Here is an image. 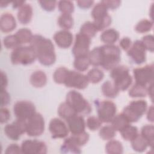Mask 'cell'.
<instances>
[{"instance_id": "cell-1", "label": "cell", "mask_w": 154, "mask_h": 154, "mask_svg": "<svg viewBox=\"0 0 154 154\" xmlns=\"http://www.w3.org/2000/svg\"><path fill=\"white\" fill-rule=\"evenodd\" d=\"M30 46L35 51L37 58L42 65L49 66L56 61L54 45L52 41L41 35L35 34L30 42Z\"/></svg>"}, {"instance_id": "cell-2", "label": "cell", "mask_w": 154, "mask_h": 154, "mask_svg": "<svg viewBox=\"0 0 154 154\" xmlns=\"http://www.w3.org/2000/svg\"><path fill=\"white\" fill-rule=\"evenodd\" d=\"M100 48V66L104 69L109 70L117 66L121 60V51L114 44H105Z\"/></svg>"}, {"instance_id": "cell-3", "label": "cell", "mask_w": 154, "mask_h": 154, "mask_svg": "<svg viewBox=\"0 0 154 154\" xmlns=\"http://www.w3.org/2000/svg\"><path fill=\"white\" fill-rule=\"evenodd\" d=\"M66 102L78 114L87 115L91 111V106L83 96L76 90H71L67 93Z\"/></svg>"}, {"instance_id": "cell-4", "label": "cell", "mask_w": 154, "mask_h": 154, "mask_svg": "<svg viewBox=\"0 0 154 154\" xmlns=\"http://www.w3.org/2000/svg\"><path fill=\"white\" fill-rule=\"evenodd\" d=\"M110 76L119 91L126 90L132 84V78L129 69L123 65L117 66L111 69Z\"/></svg>"}, {"instance_id": "cell-5", "label": "cell", "mask_w": 154, "mask_h": 154, "mask_svg": "<svg viewBox=\"0 0 154 154\" xmlns=\"http://www.w3.org/2000/svg\"><path fill=\"white\" fill-rule=\"evenodd\" d=\"M37 58L35 51L31 46H20L11 52L10 60L13 64L29 65Z\"/></svg>"}, {"instance_id": "cell-6", "label": "cell", "mask_w": 154, "mask_h": 154, "mask_svg": "<svg viewBox=\"0 0 154 154\" xmlns=\"http://www.w3.org/2000/svg\"><path fill=\"white\" fill-rule=\"evenodd\" d=\"M147 109V103L143 99L132 100L124 108L123 113L130 123L138 122L145 114Z\"/></svg>"}, {"instance_id": "cell-7", "label": "cell", "mask_w": 154, "mask_h": 154, "mask_svg": "<svg viewBox=\"0 0 154 154\" xmlns=\"http://www.w3.org/2000/svg\"><path fill=\"white\" fill-rule=\"evenodd\" d=\"M98 118L103 123H110L116 116L117 107L116 104L108 100L95 102Z\"/></svg>"}, {"instance_id": "cell-8", "label": "cell", "mask_w": 154, "mask_h": 154, "mask_svg": "<svg viewBox=\"0 0 154 154\" xmlns=\"http://www.w3.org/2000/svg\"><path fill=\"white\" fill-rule=\"evenodd\" d=\"M153 64L134 69L133 74L135 83L147 87L153 82Z\"/></svg>"}, {"instance_id": "cell-9", "label": "cell", "mask_w": 154, "mask_h": 154, "mask_svg": "<svg viewBox=\"0 0 154 154\" xmlns=\"http://www.w3.org/2000/svg\"><path fill=\"white\" fill-rule=\"evenodd\" d=\"M45 131V120L42 115L35 112L26 120V133L30 137L41 135Z\"/></svg>"}, {"instance_id": "cell-10", "label": "cell", "mask_w": 154, "mask_h": 154, "mask_svg": "<svg viewBox=\"0 0 154 154\" xmlns=\"http://www.w3.org/2000/svg\"><path fill=\"white\" fill-rule=\"evenodd\" d=\"M88 83L89 81L87 75L78 71L69 70L64 84L67 87L82 90L85 88Z\"/></svg>"}, {"instance_id": "cell-11", "label": "cell", "mask_w": 154, "mask_h": 154, "mask_svg": "<svg viewBox=\"0 0 154 154\" xmlns=\"http://www.w3.org/2000/svg\"><path fill=\"white\" fill-rule=\"evenodd\" d=\"M13 112L17 119L26 121L36 112L35 105L28 100L17 101L14 105Z\"/></svg>"}, {"instance_id": "cell-12", "label": "cell", "mask_w": 154, "mask_h": 154, "mask_svg": "<svg viewBox=\"0 0 154 154\" xmlns=\"http://www.w3.org/2000/svg\"><path fill=\"white\" fill-rule=\"evenodd\" d=\"M26 121L16 119L11 123L5 125L4 132L8 138L17 141L23 134L26 132Z\"/></svg>"}, {"instance_id": "cell-13", "label": "cell", "mask_w": 154, "mask_h": 154, "mask_svg": "<svg viewBox=\"0 0 154 154\" xmlns=\"http://www.w3.org/2000/svg\"><path fill=\"white\" fill-rule=\"evenodd\" d=\"M91 43V38L80 32L75 35V40L72 52L75 57L88 55Z\"/></svg>"}, {"instance_id": "cell-14", "label": "cell", "mask_w": 154, "mask_h": 154, "mask_svg": "<svg viewBox=\"0 0 154 154\" xmlns=\"http://www.w3.org/2000/svg\"><path fill=\"white\" fill-rule=\"evenodd\" d=\"M146 48L141 40H137L128 50L127 54L137 64H141L146 60Z\"/></svg>"}, {"instance_id": "cell-15", "label": "cell", "mask_w": 154, "mask_h": 154, "mask_svg": "<svg viewBox=\"0 0 154 154\" xmlns=\"http://www.w3.org/2000/svg\"><path fill=\"white\" fill-rule=\"evenodd\" d=\"M22 153L25 154H45L47 146L45 142L37 140H26L21 144Z\"/></svg>"}, {"instance_id": "cell-16", "label": "cell", "mask_w": 154, "mask_h": 154, "mask_svg": "<svg viewBox=\"0 0 154 154\" xmlns=\"http://www.w3.org/2000/svg\"><path fill=\"white\" fill-rule=\"evenodd\" d=\"M49 130L52 138H66L69 132V129L66 124L58 118L52 119L49 125Z\"/></svg>"}, {"instance_id": "cell-17", "label": "cell", "mask_w": 154, "mask_h": 154, "mask_svg": "<svg viewBox=\"0 0 154 154\" xmlns=\"http://www.w3.org/2000/svg\"><path fill=\"white\" fill-rule=\"evenodd\" d=\"M69 131L72 135H76L85 131V123L82 115L75 114L66 120Z\"/></svg>"}, {"instance_id": "cell-18", "label": "cell", "mask_w": 154, "mask_h": 154, "mask_svg": "<svg viewBox=\"0 0 154 154\" xmlns=\"http://www.w3.org/2000/svg\"><path fill=\"white\" fill-rule=\"evenodd\" d=\"M53 38L57 46L61 48H68L73 42V35L68 30L62 29L56 32Z\"/></svg>"}, {"instance_id": "cell-19", "label": "cell", "mask_w": 154, "mask_h": 154, "mask_svg": "<svg viewBox=\"0 0 154 154\" xmlns=\"http://www.w3.org/2000/svg\"><path fill=\"white\" fill-rule=\"evenodd\" d=\"M16 27V21L12 14L3 13L0 18V28L4 32H10Z\"/></svg>"}, {"instance_id": "cell-20", "label": "cell", "mask_w": 154, "mask_h": 154, "mask_svg": "<svg viewBox=\"0 0 154 154\" xmlns=\"http://www.w3.org/2000/svg\"><path fill=\"white\" fill-rule=\"evenodd\" d=\"M80 147H81L77 143L75 137L72 135V136L67 137L64 140L61 146L60 150L61 153H81V150Z\"/></svg>"}, {"instance_id": "cell-21", "label": "cell", "mask_w": 154, "mask_h": 154, "mask_svg": "<svg viewBox=\"0 0 154 154\" xmlns=\"http://www.w3.org/2000/svg\"><path fill=\"white\" fill-rule=\"evenodd\" d=\"M32 13L33 10L31 5L29 4H24L19 8L17 17L21 23L27 24L31 22Z\"/></svg>"}, {"instance_id": "cell-22", "label": "cell", "mask_w": 154, "mask_h": 154, "mask_svg": "<svg viewBox=\"0 0 154 154\" xmlns=\"http://www.w3.org/2000/svg\"><path fill=\"white\" fill-rule=\"evenodd\" d=\"M30 83L35 88H41L45 86L47 82V76L42 70L34 72L30 76Z\"/></svg>"}, {"instance_id": "cell-23", "label": "cell", "mask_w": 154, "mask_h": 154, "mask_svg": "<svg viewBox=\"0 0 154 154\" xmlns=\"http://www.w3.org/2000/svg\"><path fill=\"white\" fill-rule=\"evenodd\" d=\"M103 94L109 98H115L119 94V90L116 87L113 82L107 80L105 81L101 87Z\"/></svg>"}, {"instance_id": "cell-24", "label": "cell", "mask_w": 154, "mask_h": 154, "mask_svg": "<svg viewBox=\"0 0 154 154\" xmlns=\"http://www.w3.org/2000/svg\"><path fill=\"white\" fill-rule=\"evenodd\" d=\"M100 37L105 44H114L119 38V32L114 28H109L105 30Z\"/></svg>"}, {"instance_id": "cell-25", "label": "cell", "mask_w": 154, "mask_h": 154, "mask_svg": "<svg viewBox=\"0 0 154 154\" xmlns=\"http://www.w3.org/2000/svg\"><path fill=\"white\" fill-rule=\"evenodd\" d=\"M108 14V8L102 2V1L97 3L93 7L91 15L94 20H100L106 17Z\"/></svg>"}, {"instance_id": "cell-26", "label": "cell", "mask_w": 154, "mask_h": 154, "mask_svg": "<svg viewBox=\"0 0 154 154\" xmlns=\"http://www.w3.org/2000/svg\"><path fill=\"white\" fill-rule=\"evenodd\" d=\"M131 146L134 150L137 152H144L149 146L147 141L142 137L141 134H138L137 136L131 141Z\"/></svg>"}, {"instance_id": "cell-27", "label": "cell", "mask_w": 154, "mask_h": 154, "mask_svg": "<svg viewBox=\"0 0 154 154\" xmlns=\"http://www.w3.org/2000/svg\"><path fill=\"white\" fill-rule=\"evenodd\" d=\"M142 137L147 141L149 146L152 149L154 143V126L153 125H146L143 126L141 130Z\"/></svg>"}, {"instance_id": "cell-28", "label": "cell", "mask_w": 154, "mask_h": 154, "mask_svg": "<svg viewBox=\"0 0 154 154\" xmlns=\"http://www.w3.org/2000/svg\"><path fill=\"white\" fill-rule=\"evenodd\" d=\"M111 123V126L116 130V131H120L126 126L129 125L130 122H129L126 117L124 115V114L122 112L121 114L116 115L112 119Z\"/></svg>"}, {"instance_id": "cell-29", "label": "cell", "mask_w": 154, "mask_h": 154, "mask_svg": "<svg viewBox=\"0 0 154 154\" xmlns=\"http://www.w3.org/2000/svg\"><path fill=\"white\" fill-rule=\"evenodd\" d=\"M105 151L109 154H121L123 152V147L119 141L110 140L106 144Z\"/></svg>"}, {"instance_id": "cell-30", "label": "cell", "mask_w": 154, "mask_h": 154, "mask_svg": "<svg viewBox=\"0 0 154 154\" xmlns=\"http://www.w3.org/2000/svg\"><path fill=\"white\" fill-rule=\"evenodd\" d=\"M129 95L131 97H143L147 94V87L135 83L129 90Z\"/></svg>"}, {"instance_id": "cell-31", "label": "cell", "mask_w": 154, "mask_h": 154, "mask_svg": "<svg viewBox=\"0 0 154 154\" xmlns=\"http://www.w3.org/2000/svg\"><path fill=\"white\" fill-rule=\"evenodd\" d=\"M120 132L122 138L125 140L129 141L132 140L138 134V128L136 126L131 125L129 124L123 128Z\"/></svg>"}, {"instance_id": "cell-32", "label": "cell", "mask_w": 154, "mask_h": 154, "mask_svg": "<svg viewBox=\"0 0 154 154\" xmlns=\"http://www.w3.org/2000/svg\"><path fill=\"white\" fill-rule=\"evenodd\" d=\"M15 35L18 38L21 45L30 43L33 37V35L31 31L26 28L19 29L15 33Z\"/></svg>"}, {"instance_id": "cell-33", "label": "cell", "mask_w": 154, "mask_h": 154, "mask_svg": "<svg viewBox=\"0 0 154 154\" xmlns=\"http://www.w3.org/2000/svg\"><path fill=\"white\" fill-rule=\"evenodd\" d=\"M88 55L75 57L73 61V67L78 72H84L88 69L90 66Z\"/></svg>"}, {"instance_id": "cell-34", "label": "cell", "mask_w": 154, "mask_h": 154, "mask_svg": "<svg viewBox=\"0 0 154 154\" xmlns=\"http://www.w3.org/2000/svg\"><path fill=\"white\" fill-rule=\"evenodd\" d=\"M58 24L63 29L68 30L73 25V19L70 14L62 13L58 18Z\"/></svg>"}, {"instance_id": "cell-35", "label": "cell", "mask_w": 154, "mask_h": 154, "mask_svg": "<svg viewBox=\"0 0 154 154\" xmlns=\"http://www.w3.org/2000/svg\"><path fill=\"white\" fill-rule=\"evenodd\" d=\"M97 32V30L93 23V22L87 21L85 22L82 24V25L81 26L80 31L79 32L84 35H86L87 37L89 38L93 37L96 32Z\"/></svg>"}, {"instance_id": "cell-36", "label": "cell", "mask_w": 154, "mask_h": 154, "mask_svg": "<svg viewBox=\"0 0 154 154\" xmlns=\"http://www.w3.org/2000/svg\"><path fill=\"white\" fill-rule=\"evenodd\" d=\"M87 77L89 82L97 84L103 79L104 77V73L100 69L94 67L88 71L87 75Z\"/></svg>"}, {"instance_id": "cell-37", "label": "cell", "mask_w": 154, "mask_h": 154, "mask_svg": "<svg viewBox=\"0 0 154 154\" xmlns=\"http://www.w3.org/2000/svg\"><path fill=\"white\" fill-rule=\"evenodd\" d=\"M58 114L61 118L66 120L68 118L76 113L66 102H64L60 105L58 108Z\"/></svg>"}, {"instance_id": "cell-38", "label": "cell", "mask_w": 154, "mask_h": 154, "mask_svg": "<svg viewBox=\"0 0 154 154\" xmlns=\"http://www.w3.org/2000/svg\"><path fill=\"white\" fill-rule=\"evenodd\" d=\"M88 58L90 64L93 66L97 67L100 66V46L93 48L88 52Z\"/></svg>"}, {"instance_id": "cell-39", "label": "cell", "mask_w": 154, "mask_h": 154, "mask_svg": "<svg viewBox=\"0 0 154 154\" xmlns=\"http://www.w3.org/2000/svg\"><path fill=\"white\" fill-rule=\"evenodd\" d=\"M99 134L103 140H110L115 137L116 130L111 125H106L100 129Z\"/></svg>"}, {"instance_id": "cell-40", "label": "cell", "mask_w": 154, "mask_h": 154, "mask_svg": "<svg viewBox=\"0 0 154 154\" xmlns=\"http://www.w3.org/2000/svg\"><path fill=\"white\" fill-rule=\"evenodd\" d=\"M153 28V22L148 19L139 21L135 26V30L139 33H145L151 31Z\"/></svg>"}, {"instance_id": "cell-41", "label": "cell", "mask_w": 154, "mask_h": 154, "mask_svg": "<svg viewBox=\"0 0 154 154\" xmlns=\"http://www.w3.org/2000/svg\"><path fill=\"white\" fill-rule=\"evenodd\" d=\"M3 43L6 48L13 49L22 45L15 34L5 37L3 39Z\"/></svg>"}, {"instance_id": "cell-42", "label": "cell", "mask_w": 154, "mask_h": 154, "mask_svg": "<svg viewBox=\"0 0 154 154\" xmlns=\"http://www.w3.org/2000/svg\"><path fill=\"white\" fill-rule=\"evenodd\" d=\"M68 71L69 70L65 67H60L57 69L53 75L54 81L57 84H64Z\"/></svg>"}, {"instance_id": "cell-43", "label": "cell", "mask_w": 154, "mask_h": 154, "mask_svg": "<svg viewBox=\"0 0 154 154\" xmlns=\"http://www.w3.org/2000/svg\"><path fill=\"white\" fill-rule=\"evenodd\" d=\"M59 10L64 14H71L73 12L75 7L73 2L70 1H60L58 2Z\"/></svg>"}, {"instance_id": "cell-44", "label": "cell", "mask_w": 154, "mask_h": 154, "mask_svg": "<svg viewBox=\"0 0 154 154\" xmlns=\"http://www.w3.org/2000/svg\"><path fill=\"white\" fill-rule=\"evenodd\" d=\"M111 21V17L109 14H108L104 18L97 20H94L93 22L94 24L97 31H100L104 30L106 28L109 26Z\"/></svg>"}, {"instance_id": "cell-45", "label": "cell", "mask_w": 154, "mask_h": 154, "mask_svg": "<svg viewBox=\"0 0 154 154\" xmlns=\"http://www.w3.org/2000/svg\"><path fill=\"white\" fill-rule=\"evenodd\" d=\"M101 120L95 116H90L88 117L86 122L87 128L91 131H96L102 125Z\"/></svg>"}, {"instance_id": "cell-46", "label": "cell", "mask_w": 154, "mask_h": 154, "mask_svg": "<svg viewBox=\"0 0 154 154\" xmlns=\"http://www.w3.org/2000/svg\"><path fill=\"white\" fill-rule=\"evenodd\" d=\"M142 43H143L146 50L152 52L154 51V42H153V36L151 34L146 35L143 37L141 40Z\"/></svg>"}, {"instance_id": "cell-47", "label": "cell", "mask_w": 154, "mask_h": 154, "mask_svg": "<svg viewBox=\"0 0 154 154\" xmlns=\"http://www.w3.org/2000/svg\"><path fill=\"white\" fill-rule=\"evenodd\" d=\"M72 135H73V137H75V140H76L77 143H78L80 147L85 145L88 142L90 137L88 133L86 132L85 131L79 134Z\"/></svg>"}, {"instance_id": "cell-48", "label": "cell", "mask_w": 154, "mask_h": 154, "mask_svg": "<svg viewBox=\"0 0 154 154\" xmlns=\"http://www.w3.org/2000/svg\"><path fill=\"white\" fill-rule=\"evenodd\" d=\"M43 9L48 11H53L56 6V1H38Z\"/></svg>"}, {"instance_id": "cell-49", "label": "cell", "mask_w": 154, "mask_h": 154, "mask_svg": "<svg viewBox=\"0 0 154 154\" xmlns=\"http://www.w3.org/2000/svg\"><path fill=\"white\" fill-rule=\"evenodd\" d=\"M1 91V106L3 107L10 102V96L5 89H0Z\"/></svg>"}, {"instance_id": "cell-50", "label": "cell", "mask_w": 154, "mask_h": 154, "mask_svg": "<svg viewBox=\"0 0 154 154\" xmlns=\"http://www.w3.org/2000/svg\"><path fill=\"white\" fill-rule=\"evenodd\" d=\"M10 118V112L9 110L5 108L1 107L0 109V122L1 123H6Z\"/></svg>"}, {"instance_id": "cell-51", "label": "cell", "mask_w": 154, "mask_h": 154, "mask_svg": "<svg viewBox=\"0 0 154 154\" xmlns=\"http://www.w3.org/2000/svg\"><path fill=\"white\" fill-rule=\"evenodd\" d=\"M102 2L106 7V8L114 10L119 7L121 4V1L119 0H105L102 1Z\"/></svg>"}, {"instance_id": "cell-52", "label": "cell", "mask_w": 154, "mask_h": 154, "mask_svg": "<svg viewBox=\"0 0 154 154\" xmlns=\"http://www.w3.org/2000/svg\"><path fill=\"white\" fill-rule=\"evenodd\" d=\"M5 153L6 154L22 153L21 147L19 146L17 144H11L7 147L5 151Z\"/></svg>"}, {"instance_id": "cell-53", "label": "cell", "mask_w": 154, "mask_h": 154, "mask_svg": "<svg viewBox=\"0 0 154 154\" xmlns=\"http://www.w3.org/2000/svg\"><path fill=\"white\" fill-rule=\"evenodd\" d=\"M119 45L121 48H122L124 51H128L132 45V41L130 38L125 37L120 40Z\"/></svg>"}, {"instance_id": "cell-54", "label": "cell", "mask_w": 154, "mask_h": 154, "mask_svg": "<svg viewBox=\"0 0 154 154\" xmlns=\"http://www.w3.org/2000/svg\"><path fill=\"white\" fill-rule=\"evenodd\" d=\"M78 5L81 8H88L92 6V5L94 3V1L93 0H80V1H77L76 2Z\"/></svg>"}, {"instance_id": "cell-55", "label": "cell", "mask_w": 154, "mask_h": 154, "mask_svg": "<svg viewBox=\"0 0 154 154\" xmlns=\"http://www.w3.org/2000/svg\"><path fill=\"white\" fill-rule=\"evenodd\" d=\"M8 84V79L6 74L1 71V85H0V89H5V87H7Z\"/></svg>"}, {"instance_id": "cell-56", "label": "cell", "mask_w": 154, "mask_h": 154, "mask_svg": "<svg viewBox=\"0 0 154 154\" xmlns=\"http://www.w3.org/2000/svg\"><path fill=\"white\" fill-rule=\"evenodd\" d=\"M147 120L150 122H153L154 117H153V105H151L147 112Z\"/></svg>"}, {"instance_id": "cell-57", "label": "cell", "mask_w": 154, "mask_h": 154, "mask_svg": "<svg viewBox=\"0 0 154 154\" xmlns=\"http://www.w3.org/2000/svg\"><path fill=\"white\" fill-rule=\"evenodd\" d=\"M24 4H25V2L23 1H17L13 2V7L14 8H20L22 7Z\"/></svg>"}]
</instances>
